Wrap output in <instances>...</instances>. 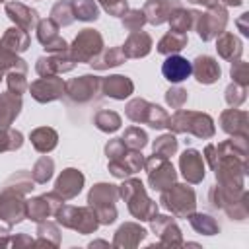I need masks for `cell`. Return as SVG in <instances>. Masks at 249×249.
<instances>
[{
    "instance_id": "cell-1",
    "label": "cell",
    "mask_w": 249,
    "mask_h": 249,
    "mask_svg": "<svg viewBox=\"0 0 249 249\" xmlns=\"http://www.w3.org/2000/svg\"><path fill=\"white\" fill-rule=\"evenodd\" d=\"M191 72H193V64L181 54H171L161 64V74L171 84H179V82L187 80L191 76Z\"/></svg>"
}]
</instances>
